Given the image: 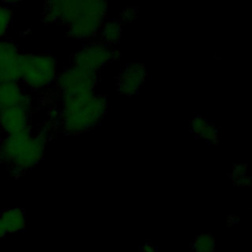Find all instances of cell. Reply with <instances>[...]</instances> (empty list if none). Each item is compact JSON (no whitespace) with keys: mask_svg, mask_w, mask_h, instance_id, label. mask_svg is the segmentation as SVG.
<instances>
[{"mask_svg":"<svg viewBox=\"0 0 252 252\" xmlns=\"http://www.w3.org/2000/svg\"><path fill=\"white\" fill-rule=\"evenodd\" d=\"M63 128L69 134H80L94 127L106 113V98L94 90L61 94Z\"/></svg>","mask_w":252,"mask_h":252,"instance_id":"obj_1","label":"cell"},{"mask_svg":"<svg viewBox=\"0 0 252 252\" xmlns=\"http://www.w3.org/2000/svg\"><path fill=\"white\" fill-rule=\"evenodd\" d=\"M46 137L38 134L33 137L30 127L6 135L0 146V160L17 172H24L35 166L43 158Z\"/></svg>","mask_w":252,"mask_h":252,"instance_id":"obj_2","label":"cell"},{"mask_svg":"<svg viewBox=\"0 0 252 252\" xmlns=\"http://www.w3.org/2000/svg\"><path fill=\"white\" fill-rule=\"evenodd\" d=\"M107 4L99 0H80L78 14L68 26V34L77 40H89L94 37L104 24Z\"/></svg>","mask_w":252,"mask_h":252,"instance_id":"obj_3","label":"cell"},{"mask_svg":"<svg viewBox=\"0 0 252 252\" xmlns=\"http://www.w3.org/2000/svg\"><path fill=\"white\" fill-rule=\"evenodd\" d=\"M56 60L49 54L21 55V80L30 89L40 90L56 79Z\"/></svg>","mask_w":252,"mask_h":252,"instance_id":"obj_4","label":"cell"},{"mask_svg":"<svg viewBox=\"0 0 252 252\" xmlns=\"http://www.w3.org/2000/svg\"><path fill=\"white\" fill-rule=\"evenodd\" d=\"M119 56L120 52L117 49H110L101 42H94L77 50L72 55L71 65L97 73Z\"/></svg>","mask_w":252,"mask_h":252,"instance_id":"obj_5","label":"cell"},{"mask_svg":"<svg viewBox=\"0 0 252 252\" xmlns=\"http://www.w3.org/2000/svg\"><path fill=\"white\" fill-rule=\"evenodd\" d=\"M97 78L95 72L71 65L56 77V86L61 94L90 91L94 89Z\"/></svg>","mask_w":252,"mask_h":252,"instance_id":"obj_6","label":"cell"},{"mask_svg":"<svg viewBox=\"0 0 252 252\" xmlns=\"http://www.w3.org/2000/svg\"><path fill=\"white\" fill-rule=\"evenodd\" d=\"M21 55L14 42L0 39V83L21 80Z\"/></svg>","mask_w":252,"mask_h":252,"instance_id":"obj_7","label":"cell"},{"mask_svg":"<svg viewBox=\"0 0 252 252\" xmlns=\"http://www.w3.org/2000/svg\"><path fill=\"white\" fill-rule=\"evenodd\" d=\"M80 7V0H55L48 1L45 4L43 12V21L46 24L60 22L67 27L76 18Z\"/></svg>","mask_w":252,"mask_h":252,"instance_id":"obj_8","label":"cell"},{"mask_svg":"<svg viewBox=\"0 0 252 252\" xmlns=\"http://www.w3.org/2000/svg\"><path fill=\"white\" fill-rule=\"evenodd\" d=\"M147 75L143 64L132 63L127 65L119 74L117 79V91L125 95L135 94L142 87Z\"/></svg>","mask_w":252,"mask_h":252,"instance_id":"obj_9","label":"cell"},{"mask_svg":"<svg viewBox=\"0 0 252 252\" xmlns=\"http://www.w3.org/2000/svg\"><path fill=\"white\" fill-rule=\"evenodd\" d=\"M30 108L28 106L18 105L0 110V127L6 135L29 128Z\"/></svg>","mask_w":252,"mask_h":252,"instance_id":"obj_10","label":"cell"},{"mask_svg":"<svg viewBox=\"0 0 252 252\" xmlns=\"http://www.w3.org/2000/svg\"><path fill=\"white\" fill-rule=\"evenodd\" d=\"M24 105L31 107V100L18 82L0 83V110Z\"/></svg>","mask_w":252,"mask_h":252,"instance_id":"obj_11","label":"cell"},{"mask_svg":"<svg viewBox=\"0 0 252 252\" xmlns=\"http://www.w3.org/2000/svg\"><path fill=\"white\" fill-rule=\"evenodd\" d=\"M0 218L4 223V226L8 234L21 232L26 227L25 212L22 209H6L0 213Z\"/></svg>","mask_w":252,"mask_h":252,"instance_id":"obj_12","label":"cell"},{"mask_svg":"<svg viewBox=\"0 0 252 252\" xmlns=\"http://www.w3.org/2000/svg\"><path fill=\"white\" fill-rule=\"evenodd\" d=\"M191 130L199 138L209 142L218 144L219 136L216 127L201 115H196L191 121Z\"/></svg>","mask_w":252,"mask_h":252,"instance_id":"obj_13","label":"cell"},{"mask_svg":"<svg viewBox=\"0 0 252 252\" xmlns=\"http://www.w3.org/2000/svg\"><path fill=\"white\" fill-rule=\"evenodd\" d=\"M122 35V24L117 20H111L104 22L100 31L99 37L100 42L105 45L116 44L120 41Z\"/></svg>","mask_w":252,"mask_h":252,"instance_id":"obj_14","label":"cell"},{"mask_svg":"<svg viewBox=\"0 0 252 252\" xmlns=\"http://www.w3.org/2000/svg\"><path fill=\"white\" fill-rule=\"evenodd\" d=\"M192 249L194 252H215L216 240L210 234L201 233L193 240Z\"/></svg>","mask_w":252,"mask_h":252,"instance_id":"obj_15","label":"cell"},{"mask_svg":"<svg viewBox=\"0 0 252 252\" xmlns=\"http://www.w3.org/2000/svg\"><path fill=\"white\" fill-rule=\"evenodd\" d=\"M230 177L239 186H247L251 183V177L247 174V164L234 165Z\"/></svg>","mask_w":252,"mask_h":252,"instance_id":"obj_16","label":"cell"},{"mask_svg":"<svg viewBox=\"0 0 252 252\" xmlns=\"http://www.w3.org/2000/svg\"><path fill=\"white\" fill-rule=\"evenodd\" d=\"M12 17L13 12L11 9L4 4H0V39L10 28L12 24Z\"/></svg>","mask_w":252,"mask_h":252,"instance_id":"obj_17","label":"cell"},{"mask_svg":"<svg viewBox=\"0 0 252 252\" xmlns=\"http://www.w3.org/2000/svg\"><path fill=\"white\" fill-rule=\"evenodd\" d=\"M136 17H137V15H136V11L134 9H125V10H123V12L121 14V18L125 22L132 21Z\"/></svg>","mask_w":252,"mask_h":252,"instance_id":"obj_18","label":"cell"},{"mask_svg":"<svg viewBox=\"0 0 252 252\" xmlns=\"http://www.w3.org/2000/svg\"><path fill=\"white\" fill-rule=\"evenodd\" d=\"M142 252H158V247L151 242H145L141 247Z\"/></svg>","mask_w":252,"mask_h":252,"instance_id":"obj_19","label":"cell"},{"mask_svg":"<svg viewBox=\"0 0 252 252\" xmlns=\"http://www.w3.org/2000/svg\"><path fill=\"white\" fill-rule=\"evenodd\" d=\"M6 235H8V233H7L6 228L4 226V223H3V221H2V220L0 218V240L3 239L4 237H6Z\"/></svg>","mask_w":252,"mask_h":252,"instance_id":"obj_20","label":"cell"}]
</instances>
